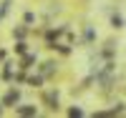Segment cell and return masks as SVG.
Segmentation results:
<instances>
[{
	"label": "cell",
	"instance_id": "obj_1",
	"mask_svg": "<svg viewBox=\"0 0 126 118\" xmlns=\"http://www.w3.org/2000/svg\"><path fill=\"white\" fill-rule=\"evenodd\" d=\"M23 101V93H20V88H15V83L10 85V88L0 95V103H3V108H15V105Z\"/></svg>",
	"mask_w": 126,
	"mask_h": 118
},
{
	"label": "cell",
	"instance_id": "obj_2",
	"mask_svg": "<svg viewBox=\"0 0 126 118\" xmlns=\"http://www.w3.org/2000/svg\"><path fill=\"white\" fill-rule=\"evenodd\" d=\"M0 66H3V70H0V80L8 83V85H13V83H15V73H18V58H15V60H8V58H5Z\"/></svg>",
	"mask_w": 126,
	"mask_h": 118
},
{
	"label": "cell",
	"instance_id": "obj_3",
	"mask_svg": "<svg viewBox=\"0 0 126 118\" xmlns=\"http://www.w3.org/2000/svg\"><path fill=\"white\" fill-rule=\"evenodd\" d=\"M23 83L28 85V88H43V83H46V78H43V73H28L25 70V78H23Z\"/></svg>",
	"mask_w": 126,
	"mask_h": 118
},
{
	"label": "cell",
	"instance_id": "obj_4",
	"mask_svg": "<svg viewBox=\"0 0 126 118\" xmlns=\"http://www.w3.org/2000/svg\"><path fill=\"white\" fill-rule=\"evenodd\" d=\"M35 63H38V55L28 50L25 55H20V60H18V68H20V70H30V68H35Z\"/></svg>",
	"mask_w": 126,
	"mask_h": 118
},
{
	"label": "cell",
	"instance_id": "obj_5",
	"mask_svg": "<svg viewBox=\"0 0 126 118\" xmlns=\"http://www.w3.org/2000/svg\"><path fill=\"white\" fill-rule=\"evenodd\" d=\"M15 116H38V108H35V103H23L20 101L18 105H15Z\"/></svg>",
	"mask_w": 126,
	"mask_h": 118
},
{
	"label": "cell",
	"instance_id": "obj_6",
	"mask_svg": "<svg viewBox=\"0 0 126 118\" xmlns=\"http://www.w3.org/2000/svg\"><path fill=\"white\" fill-rule=\"evenodd\" d=\"M43 103H48L50 111H58V91H46L43 93Z\"/></svg>",
	"mask_w": 126,
	"mask_h": 118
},
{
	"label": "cell",
	"instance_id": "obj_7",
	"mask_svg": "<svg viewBox=\"0 0 126 118\" xmlns=\"http://www.w3.org/2000/svg\"><path fill=\"white\" fill-rule=\"evenodd\" d=\"M28 33H30V25H15L13 30H10V35H13V40H25L28 38Z\"/></svg>",
	"mask_w": 126,
	"mask_h": 118
},
{
	"label": "cell",
	"instance_id": "obj_8",
	"mask_svg": "<svg viewBox=\"0 0 126 118\" xmlns=\"http://www.w3.org/2000/svg\"><path fill=\"white\" fill-rule=\"evenodd\" d=\"M30 48H28V40H15V45H13V53L20 58V55H25Z\"/></svg>",
	"mask_w": 126,
	"mask_h": 118
},
{
	"label": "cell",
	"instance_id": "obj_9",
	"mask_svg": "<svg viewBox=\"0 0 126 118\" xmlns=\"http://www.w3.org/2000/svg\"><path fill=\"white\" fill-rule=\"evenodd\" d=\"M10 8H13V0H3V3H0V18H8V13H10Z\"/></svg>",
	"mask_w": 126,
	"mask_h": 118
},
{
	"label": "cell",
	"instance_id": "obj_10",
	"mask_svg": "<svg viewBox=\"0 0 126 118\" xmlns=\"http://www.w3.org/2000/svg\"><path fill=\"white\" fill-rule=\"evenodd\" d=\"M23 23H25V25H33V23H35V13H30V10H28V13L23 15Z\"/></svg>",
	"mask_w": 126,
	"mask_h": 118
},
{
	"label": "cell",
	"instance_id": "obj_11",
	"mask_svg": "<svg viewBox=\"0 0 126 118\" xmlns=\"http://www.w3.org/2000/svg\"><path fill=\"white\" fill-rule=\"evenodd\" d=\"M5 58H8V48H0V63H3Z\"/></svg>",
	"mask_w": 126,
	"mask_h": 118
},
{
	"label": "cell",
	"instance_id": "obj_12",
	"mask_svg": "<svg viewBox=\"0 0 126 118\" xmlns=\"http://www.w3.org/2000/svg\"><path fill=\"white\" fill-rule=\"evenodd\" d=\"M81 113H83L81 108H71V111H68V116H81Z\"/></svg>",
	"mask_w": 126,
	"mask_h": 118
},
{
	"label": "cell",
	"instance_id": "obj_13",
	"mask_svg": "<svg viewBox=\"0 0 126 118\" xmlns=\"http://www.w3.org/2000/svg\"><path fill=\"white\" fill-rule=\"evenodd\" d=\"M3 113H5V108H3V103H0V116H3Z\"/></svg>",
	"mask_w": 126,
	"mask_h": 118
},
{
	"label": "cell",
	"instance_id": "obj_14",
	"mask_svg": "<svg viewBox=\"0 0 126 118\" xmlns=\"http://www.w3.org/2000/svg\"><path fill=\"white\" fill-rule=\"evenodd\" d=\"M0 23H3V18H0Z\"/></svg>",
	"mask_w": 126,
	"mask_h": 118
}]
</instances>
